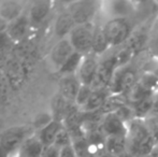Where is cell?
Listing matches in <instances>:
<instances>
[{
  "instance_id": "15",
  "label": "cell",
  "mask_w": 158,
  "mask_h": 157,
  "mask_svg": "<svg viewBox=\"0 0 158 157\" xmlns=\"http://www.w3.org/2000/svg\"><path fill=\"white\" fill-rule=\"evenodd\" d=\"M23 4L19 1L8 0L0 2V17L8 24L21 17L23 15Z\"/></svg>"
},
{
  "instance_id": "1",
  "label": "cell",
  "mask_w": 158,
  "mask_h": 157,
  "mask_svg": "<svg viewBox=\"0 0 158 157\" xmlns=\"http://www.w3.org/2000/svg\"><path fill=\"white\" fill-rule=\"evenodd\" d=\"M95 28L96 25L94 22L75 26L74 29L71 31V34L68 37L75 52L80 53L84 56L92 53Z\"/></svg>"
},
{
  "instance_id": "3",
  "label": "cell",
  "mask_w": 158,
  "mask_h": 157,
  "mask_svg": "<svg viewBox=\"0 0 158 157\" xmlns=\"http://www.w3.org/2000/svg\"><path fill=\"white\" fill-rule=\"evenodd\" d=\"M30 128L26 126H21V127H13L8 129L1 137L0 141V151L8 155L13 152L21 149L22 144L27 138H29Z\"/></svg>"
},
{
  "instance_id": "2",
  "label": "cell",
  "mask_w": 158,
  "mask_h": 157,
  "mask_svg": "<svg viewBox=\"0 0 158 157\" xmlns=\"http://www.w3.org/2000/svg\"><path fill=\"white\" fill-rule=\"evenodd\" d=\"M103 31L110 48H118L125 45L131 35V27L127 19H113L103 25Z\"/></svg>"
},
{
  "instance_id": "16",
  "label": "cell",
  "mask_w": 158,
  "mask_h": 157,
  "mask_svg": "<svg viewBox=\"0 0 158 157\" xmlns=\"http://www.w3.org/2000/svg\"><path fill=\"white\" fill-rule=\"evenodd\" d=\"M45 147L37 136H30L22 144L17 155L22 157H41Z\"/></svg>"
},
{
  "instance_id": "8",
  "label": "cell",
  "mask_w": 158,
  "mask_h": 157,
  "mask_svg": "<svg viewBox=\"0 0 158 157\" xmlns=\"http://www.w3.org/2000/svg\"><path fill=\"white\" fill-rule=\"evenodd\" d=\"M74 48H73L71 42L69 41L68 38L58 40L56 44L53 46L50 53V59L51 63L53 64L57 70H59L64 63L68 60V58L74 53Z\"/></svg>"
},
{
  "instance_id": "35",
  "label": "cell",
  "mask_w": 158,
  "mask_h": 157,
  "mask_svg": "<svg viewBox=\"0 0 158 157\" xmlns=\"http://www.w3.org/2000/svg\"><path fill=\"white\" fill-rule=\"evenodd\" d=\"M6 28H8V23L0 17V35L4 34V32L6 31Z\"/></svg>"
},
{
  "instance_id": "11",
  "label": "cell",
  "mask_w": 158,
  "mask_h": 157,
  "mask_svg": "<svg viewBox=\"0 0 158 157\" xmlns=\"http://www.w3.org/2000/svg\"><path fill=\"white\" fill-rule=\"evenodd\" d=\"M29 24V17L27 15L23 14L17 19L8 24L6 34L8 35V37L12 42H19L25 38V36L27 35Z\"/></svg>"
},
{
  "instance_id": "28",
  "label": "cell",
  "mask_w": 158,
  "mask_h": 157,
  "mask_svg": "<svg viewBox=\"0 0 158 157\" xmlns=\"http://www.w3.org/2000/svg\"><path fill=\"white\" fill-rule=\"evenodd\" d=\"M71 144H72V137H71L70 132L64 127L58 134V136H57L54 145L58 147V149H63V147Z\"/></svg>"
},
{
  "instance_id": "6",
  "label": "cell",
  "mask_w": 158,
  "mask_h": 157,
  "mask_svg": "<svg viewBox=\"0 0 158 157\" xmlns=\"http://www.w3.org/2000/svg\"><path fill=\"white\" fill-rule=\"evenodd\" d=\"M150 129L144 123L139 119H132L128 126L127 130V143H128V151L133 155L135 150L140 143L150 134Z\"/></svg>"
},
{
  "instance_id": "33",
  "label": "cell",
  "mask_w": 158,
  "mask_h": 157,
  "mask_svg": "<svg viewBox=\"0 0 158 157\" xmlns=\"http://www.w3.org/2000/svg\"><path fill=\"white\" fill-rule=\"evenodd\" d=\"M59 157H77V154L74 152L72 144L68 145V147H64L63 149H60V154Z\"/></svg>"
},
{
  "instance_id": "36",
  "label": "cell",
  "mask_w": 158,
  "mask_h": 157,
  "mask_svg": "<svg viewBox=\"0 0 158 157\" xmlns=\"http://www.w3.org/2000/svg\"><path fill=\"white\" fill-rule=\"evenodd\" d=\"M117 157H135L132 155V154L130 153L129 151H126L125 153H123V154H121V155H118Z\"/></svg>"
},
{
  "instance_id": "23",
  "label": "cell",
  "mask_w": 158,
  "mask_h": 157,
  "mask_svg": "<svg viewBox=\"0 0 158 157\" xmlns=\"http://www.w3.org/2000/svg\"><path fill=\"white\" fill-rule=\"evenodd\" d=\"M24 71L23 67L19 61H15L14 59H11L6 65V78L8 80L9 84H15L16 86H19L21 82L23 81Z\"/></svg>"
},
{
  "instance_id": "32",
  "label": "cell",
  "mask_w": 158,
  "mask_h": 157,
  "mask_svg": "<svg viewBox=\"0 0 158 157\" xmlns=\"http://www.w3.org/2000/svg\"><path fill=\"white\" fill-rule=\"evenodd\" d=\"M9 88V82L6 78V74L0 72V98L3 97L8 93Z\"/></svg>"
},
{
  "instance_id": "20",
  "label": "cell",
  "mask_w": 158,
  "mask_h": 157,
  "mask_svg": "<svg viewBox=\"0 0 158 157\" xmlns=\"http://www.w3.org/2000/svg\"><path fill=\"white\" fill-rule=\"evenodd\" d=\"M73 102H69L67 99H64L60 94H56L52 100V116L54 121L64 122L66 113L69 109V105Z\"/></svg>"
},
{
  "instance_id": "26",
  "label": "cell",
  "mask_w": 158,
  "mask_h": 157,
  "mask_svg": "<svg viewBox=\"0 0 158 157\" xmlns=\"http://www.w3.org/2000/svg\"><path fill=\"white\" fill-rule=\"evenodd\" d=\"M155 105V101L153 96L148 97V98L142 100L141 102L137 103V105H133V111H135V115L139 118H144L148 113H150L153 110Z\"/></svg>"
},
{
  "instance_id": "14",
  "label": "cell",
  "mask_w": 158,
  "mask_h": 157,
  "mask_svg": "<svg viewBox=\"0 0 158 157\" xmlns=\"http://www.w3.org/2000/svg\"><path fill=\"white\" fill-rule=\"evenodd\" d=\"M64 128V124L61 122L54 121L53 119L48 126H45L44 128H42L39 132H38L37 137L39 138V140L43 143V145L45 147H52L54 145L55 140H56L57 136L60 132V130Z\"/></svg>"
},
{
  "instance_id": "22",
  "label": "cell",
  "mask_w": 158,
  "mask_h": 157,
  "mask_svg": "<svg viewBox=\"0 0 158 157\" xmlns=\"http://www.w3.org/2000/svg\"><path fill=\"white\" fill-rule=\"evenodd\" d=\"M83 58H84V55L80 54L77 52H74L69 57L68 60L64 64L63 67L58 70L59 74H61L63 76H74V74H77L80 69V66H81Z\"/></svg>"
},
{
  "instance_id": "24",
  "label": "cell",
  "mask_w": 158,
  "mask_h": 157,
  "mask_svg": "<svg viewBox=\"0 0 158 157\" xmlns=\"http://www.w3.org/2000/svg\"><path fill=\"white\" fill-rule=\"evenodd\" d=\"M146 40H148V37H146L145 32L143 31L131 32L130 37H129V39L127 40V42L125 43V46L133 55H135L142 50L144 44L146 43Z\"/></svg>"
},
{
  "instance_id": "29",
  "label": "cell",
  "mask_w": 158,
  "mask_h": 157,
  "mask_svg": "<svg viewBox=\"0 0 158 157\" xmlns=\"http://www.w3.org/2000/svg\"><path fill=\"white\" fill-rule=\"evenodd\" d=\"M53 121V116L52 114L50 113H42V114H39V115L35 118V119L33 121V125L32 127L35 128L38 131L44 128L45 126H48L51 122Z\"/></svg>"
},
{
  "instance_id": "31",
  "label": "cell",
  "mask_w": 158,
  "mask_h": 157,
  "mask_svg": "<svg viewBox=\"0 0 158 157\" xmlns=\"http://www.w3.org/2000/svg\"><path fill=\"white\" fill-rule=\"evenodd\" d=\"M59 154H60V149H58L55 145H52V147H48L44 149L41 157H59Z\"/></svg>"
},
{
  "instance_id": "38",
  "label": "cell",
  "mask_w": 158,
  "mask_h": 157,
  "mask_svg": "<svg viewBox=\"0 0 158 157\" xmlns=\"http://www.w3.org/2000/svg\"><path fill=\"white\" fill-rule=\"evenodd\" d=\"M16 157H22V156H19V155H17V156H16Z\"/></svg>"
},
{
  "instance_id": "34",
  "label": "cell",
  "mask_w": 158,
  "mask_h": 157,
  "mask_svg": "<svg viewBox=\"0 0 158 157\" xmlns=\"http://www.w3.org/2000/svg\"><path fill=\"white\" fill-rule=\"evenodd\" d=\"M151 48H152V51L154 54L158 55V35L153 39L152 44H151Z\"/></svg>"
},
{
  "instance_id": "5",
  "label": "cell",
  "mask_w": 158,
  "mask_h": 157,
  "mask_svg": "<svg viewBox=\"0 0 158 157\" xmlns=\"http://www.w3.org/2000/svg\"><path fill=\"white\" fill-rule=\"evenodd\" d=\"M98 4L94 1H77L72 2L68 6V12L71 14L77 25L92 23L96 13Z\"/></svg>"
},
{
  "instance_id": "19",
  "label": "cell",
  "mask_w": 158,
  "mask_h": 157,
  "mask_svg": "<svg viewBox=\"0 0 158 157\" xmlns=\"http://www.w3.org/2000/svg\"><path fill=\"white\" fill-rule=\"evenodd\" d=\"M108 90H93L92 96L89 97L86 105L81 109V111L85 114L99 112L108 99Z\"/></svg>"
},
{
  "instance_id": "17",
  "label": "cell",
  "mask_w": 158,
  "mask_h": 157,
  "mask_svg": "<svg viewBox=\"0 0 158 157\" xmlns=\"http://www.w3.org/2000/svg\"><path fill=\"white\" fill-rule=\"evenodd\" d=\"M52 9V2L50 1H35L29 10V21L33 25L41 24L48 16Z\"/></svg>"
},
{
  "instance_id": "27",
  "label": "cell",
  "mask_w": 158,
  "mask_h": 157,
  "mask_svg": "<svg viewBox=\"0 0 158 157\" xmlns=\"http://www.w3.org/2000/svg\"><path fill=\"white\" fill-rule=\"evenodd\" d=\"M92 94H93L92 86L83 85V84H82L81 88H80L79 93H77V98H75L74 103L80 108V109H82V108H83L84 105H86V102L88 101L89 97L92 96Z\"/></svg>"
},
{
  "instance_id": "4",
  "label": "cell",
  "mask_w": 158,
  "mask_h": 157,
  "mask_svg": "<svg viewBox=\"0 0 158 157\" xmlns=\"http://www.w3.org/2000/svg\"><path fill=\"white\" fill-rule=\"evenodd\" d=\"M116 70L117 68L113 55L100 61L96 78L92 84L93 90H108Z\"/></svg>"
},
{
  "instance_id": "9",
  "label": "cell",
  "mask_w": 158,
  "mask_h": 157,
  "mask_svg": "<svg viewBox=\"0 0 158 157\" xmlns=\"http://www.w3.org/2000/svg\"><path fill=\"white\" fill-rule=\"evenodd\" d=\"M101 129L106 137L110 136H126L128 126L116 113H109L103 116L101 119Z\"/></svg>"
},
{
  "instance_id": "10",
  "label": "cell",
  "mask_w": 158,
  "mask_h": 157,
  "mask_svg": "<svg viewBox=\"0 0 158 157\" xmlns=\"http://www.w3.org/2000/svg\"><path fill=\"white\" fill-rule=\"evenodd\" d=\"M82 86L81 81L77 78V74L74 76H63L59 83V94L64 97V99L69 101V102L74 103L75 98L77 96L80 88Z\"/></svg>"
},
{
  "instance_id": "21",
  "label": "cell",
  "mask_w": 158,
  "mask_h": 157,
  "mask_svg": "<svg viewBox=\"0 0 158 157\" xmlns=\"http://www.w3.org/2000/svg\"><path fill=\"white\" fill-rule=\"evenodd\" d=\"M109 48H110V45H109V42L106 40V35H104L103 25H97L95 28L92 53L98 56V55L103 54Z\"/></svg>"
},
{
  "instance_id": "13",
  "label": "cell",
  "mask_w": 158,
  "mask_h": 157,
  "mask_svg": "<svg viewBox=\"0 0 158 157\" xmlns=\"http://www.w3.org/2000/svg\"><path fill=\"white\" fill-rule=\"evenodd\" d=\"M75 26H77V24L74 23L71 14L68 11H64V12L60 13L58 15L56 22H55V25H54L55 35L57 36V38H59V40L66 39L69 37L71 31L74 29Z\"/></svg>"
},
{
  "instance_id": "30",
  "label": "cell",
  "mask_w": 158,
  "mask_h": 157,
  "mask_svg": "<svg viewBox=\"0 0 158 157\" xmlns=\"http://www.w3.org/2000/svg\"><path fill=\"white\" fill-rule=\"evenodd\" d=\"M139 82L146 88V89L150 90L152 94L155 92V90L158 89V78L155 76H152V74L144 76Z\"/></svg>"
},
{
  "instance_id": "7",
  "label": "cell",
  "mask_w": 158,
  "mask_h": 157,
  "mask_svg": "<svg viewBox=\"0 0 158 157\" xmlns=\"http://www.w3.org/2000/svg\"><path fill=\"white\" fill-rule=\"evenodd\" d=\"M99 63L100 61L98 60V56H96L93 53L84 56L80 69L77 73V78L83 85L92 86L96 78V74H97Z\"/></svg>"
},
{
  "instance_id": "18",
  "label": "cell",
  "mask_w": 158,
  "mask_h": 157,
  "mask_svg": "<svg viewBox=\"0 0 158 157\" xmlns=\"http://www.w3.org/2000/svg\"><path fill=\"white\" fill-rule=\"evenodd\" d=\"M128 151L126 136H110L106 139V153L113 157H117Z\"/></svg>"
},
{
  "instance_id": "12",
  "label": "cell",
  "mask_w": 158,
  "mask_h": 157,
  "mask_svg": "<svg viewBox=\"0 0 158 157\" xmlns=\"http://www.w3.org/2000/svg\"><path fill=\"white\" fill-rule=\"evenodd\" d=\"M106 13L113 19H127L133 11V3L125 0H114L106 2Z\"/></svg>"
},
{
  "instance_id": "39",
  "label": "cell",
  "mask_w": 158,
  "mask_h": 157,
  "mask_svg": "<svg viewBox=\"0 0 158 157\" xmlns=\"http://www.w3.org/2000/svg\"><path fill=\"white\" fill-rule=\"evenodd\" d=\"M156 147H158V143H157V144H156Z\"/></svg>"
},
{
  "instance_id": "37",
  "label": "cell",
  "mask_w": 158,
  "mask_h": 157,
  "mask_svg": "<svg viewBox=\"0 0 158 157\" xmlns=\"http://www.w3.org/2000/svg\"><path fill=\"white\" fill-rule=\"evenodd\" d=\"M99 157H113V156H111V155H109L108 153H103L102 155H100Z\"/></svg>"
},
{
  "instance_id": "25",
  "label": "cell",
  "mask_w": 158,
  "mask_h": 157,
  "mask_svg": "<svg viewBox=\"0 0 158 157\" xmlns=\"http://www.w3.org/2000/svg\"><path fill=\"white\" fill-rule=\"evenodd\" d=\"M152 95L153 94L150 92V90L146 89V88L138 81V83L135 84V85L132 87V89L127 94V96H128V99L130 102L137 105V103L141 102V101L144 100V99L151 97Z\"/></svg>"
}]
</instances>
